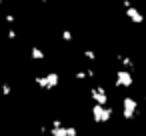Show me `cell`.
<instances>
[{
  "mask_svg": "<svg viewBox=\"0 0 146 136\" xmlns=\"http://www.w3.org/2000/svg\"><path fill=\"white\" fill-rule=\"evenodd\" d=\"M30 54H32V60H42V58H44V52H42L38 46H32V48H30Z\"/></svg>",
  "mask_w": 146,
  "mask_h": 136,
  "instance_id": "obj_7",
  "label": "cell"
},
{
  "mask_svg": "<svg viewBox=\"0 0 146 136\" xmlns=\"http://www.w3.org/2000/svg\"><path fill=\"white\" fill-rule=\"evenodd\" d=\"M118 60H120V64H122L124 68H128V70H132V68H134L132 58H128V56H118Z\"/></svg>",
  "mask_w": 146,
  "mask_h": 136,
  "instance_id": "obj_8",
  "label": "cell"
},
{
  "mask_svg": "<svg viewBox=\"0 0 146 136\" xmlns=\"http://www.w3.org/2000/svg\"><path fill=\"white\" fill-rule=\"evenodd\" d=\"M10 92H12L10 84H2V94H4V96H10Z\"/></svg>",
  "mask_w": 146,
  "mask_h": 136,
  "instance_id": "obj_10",
  "label": "cell"
},
{
  "mask_svg": "<svg viewBox=\"0 0 146 136\" xmlns=\"http://www.w3.org/2000/svg\"><path fill=\"white\" fill-rule=\"evenodd\" d=\"M8 38L14 40V38H16V32H14V30H8Z\"/></svg>",
  "mask_w": 146,
  "mask_h": 136,
  "instance_id": "obj_12",
  "label": "cell"
},
{
  "mask_svg": "<svg viewBox=\"0 0 146 136\" xmlns=\"http://www.w3.org/2000/svg\"><path fill=\"white\" fill-rule=\"evenodd\" d=\"M58 82H60V76H58L56 72H50V74H46V76L36 78V84H38L40 88H44V90H52V88H56Z\"/></svg>",
  "mask_w": 146,
  "mask_h": 136,
  "instance_id": "obj_3",
  "label": "cell"
},
{
  "mask_svg": "<svg viewBox=\"0 0 146 136\" xmlns=\"http://www.w3.org/2000/svg\"><path fill=\"white\" fill-rule=\"evenodd\" d=\"M90 96H92V100L96 104H108V94H106V90L102 86H94L90 90Z\"/></svg>",
  "mask_w": 146,
  "mask_h": 136,
  "instance_id": "obj_5",
  "label": "cell"
},
{
  "mask_svg": "<svg viewBox=\"0 0 146 136\" xmlns=\"http://www.w3.org/2000/svg\"><path fill=\"white\" fill-rule=\"evenodd\" d=\"M0 6H2V0H0Z\"/></svg>",
  "mask_w": 146,
  "mask_h": 136,
  "instance_id": "obj_13",
  "label": "cell"
},
{
  "mask_svg": "<svg viewBox=\"0 0 146 136\" xmlns=\"http://www.w3.org/2000/svg\"><path fill=\"white\" fill-rule=\"evenodd\" d=\"M136 110H138V102H136V98H132V96H124V100H122V116H124V120H132L134 114H136Z\"/></svg>",
  "mask_w": 146,
  "mask_h": 136,
  "instance_id": "obj_2",
  "label": "cell"
},
{
  "mask_svg": "<svg viewBox=\"0 0 146 136\" xmlns=\"http://www.w3.org/2000/svg\"><path fill=\"white\" fill-rule=\"evenodd\" d=\"M110 116H112V108H108L106 104H96V102H94V106H92V120H94L96 124L108 122Z\"/></svg>",
  "mask_w": 146,
  "mask_h": 136,
  "instance_id": "obj_1",
  "label": "cell"
},
{
  "mask_svg": "<svg viewBox=\"0 0 146 136\" xmlns=\"http://www.w3.org/2000/svg\"><path fill=\"white\" fill-rule=\"evenodd\" d=\"M124 14H126V18H128V20H132L134 24H142V22H144L142 12H140L138 8H134V6H128V8L124 10Z\"/></svg>",
  "mask_w": 146,
  "mask_h": 136,
  "instance_id": "obj_6",
  "label": "cell"
},
{
  "mask_svg": "<svg viewBox=\"0 0 146 136\" xmlns=\"http://www.w3.org/2000/svg\"><path fill=\"white\" fill-rule=\"evenodd\" d=\"M62 38L70 42V40H72V32H70V30H62Z\"/></svg>",
  "mask_w": 146,
  "mask_h": 136,
  "instance_id": "obj_11",
  "label": "cell"
},
{
  "mask_svg": "<svg viewBox=\"0 0 146 136\" xmlns=\"http://www.w3.org/2000/svg\"><path fill=\"white\" fill-rule=\"evenodd\" d=\"M84 58L94 62V60H96V52H94V50H84Z\"/></svg>",
  "mask_w": 146,
  "mask_h": 136,
  "instance_id": "obj_9",
  "label": "cell"
},
{
  "mask_svg": "<svg viewBox=\"0 0 146 136\" xmlns=\"http://www.w3.org/2000/svg\"><path fill=\"white\" fill-rule=\"evenodd\" d=\"M114 84H116L118 88H130V86L134 84V78H132L130 70H128V68L118 70V72H116V80H114Z\"/></svg>",
  "mask_w": 146,
  "mask_h": 136,
  "instance_id": "obj_4",
  "label": "cell"
}]
</instances>
